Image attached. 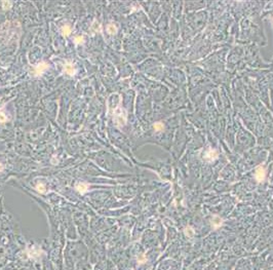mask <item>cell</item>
Listing matches in <instances>:
<instances>
[{
    "mask_svg": "<svg viewBox=\"0 0 273 270\" xmlns=\"http://www.w3.org/2000/svg\"><path fill=\"white\" fill-rule=\"evenodd\" d=\"M113 120L115 124L119 128L125 125L126 123V111L123 108L118 107L117 109L113 112Z\"/></svg>",
    "mask_w": 273,
    "mask_h": 270,
    "instance_id": "obj_1",
    "label": "cell"
},
{
    "mask_svg": "<svg viewBox=\"0 0 273 270\" xmlns=\"http://www.w3.org/2000/svg\"><path fill=\"white\" fill-rule=\"evenodd\" d=\"M120 103H121V98L118 94H112L111 96L108 98L107 101V106H108V111L109 113L113 114V112L119 107Z\"/></svg>",
    "mask_w": 273,
    "mask_h": 270,
    "instance_id": "obj_2",
    "label": "cell"
},
{
    "mask_svg": "<svg viewBox=\"0 0 273 270\" xmlns=\"http://www.w3.org/2000/svg\"><path fill=\"white\" fill-rule=\"evenodd\" d=\"M265 177H266V171H265V168H263L262 166H258L256 170V174H255L256 180L258 181V182H262L265 179Z\"/></svg>",
    "mask_w": 273,
    "mask_h": 270,
    "instance_id": "obj_3",
    "label": "cell"
},
{
    "mask_svg": "<svg viewBox=\"0 0 273 270\" xmlns=\"http://www.w3.org/2000/svg\"><path fill=\"white\" fill-rule=\"evenodd\" d=\"M49 68V65H47L46 63H40V64H38L37 66H35L34 67V75L35 76H38V75H40L41 73H43L45 70Z\"/></svg>",
    "mask_w": 273,
    "mask_h": 270,
    "instance_id": "obj_4",
    "label": "cell"
},
{
    "mask_svg": "<svg viewBox=\"0 0 273 270\" xmlns=\"http://www.w3.org/2000/svg\"><path fill=\"white\" fill-rule=\"evenodd\" d=\"M204 159L208 161H214L215 159L218 157V152L214 149H208L205 153H204Z\"/></svg>",
    "mask_w": 273,
    "mask_h": 270,
    "instance_id": "obj_5",
    "label": "cell"
},
{
    "mask_svg": "<svg viewBox=\"0 0 273 270\" xmlns=\"http://www.w3.org/2000/svg\"><path fill=\"white\" fill-rule=\"evenodd\" d=\"M223 224V219L220 218L219 216H214L212 219V226L214 227V228H219V227H221Z\"/></svg>",
    "mask_w": 273,
    "mask_h": 270,
    "instance_id": "obj_6",
    "label": "cell"
},
{
    "mask_svg": "<svg viewBox=\"0 0 273 270\" xmlns=\"http://www.w3.org/2000/svg\"><path fill=\"white\" fill-rule=\"evenodd\" d=\"M64 72L67 73L68 75L73 76L75 74V69H74L73 65L71 63H66L65 66H64Z\"/></svg>",
    "mask_w": 273,
    "mask_h": 270,
    "instance_id": "obj_7",
    "label": "cell"
},
{
    "mask_svg": "<svg viewBox=\"0 0 273 270\" xmlns=\"http://www.w3.org/2000/svg\"><path fill=\"white\" fill-rule=\"evenodd\" d=\"M76 190L79 193H85L88 190V185L86 183H78L76 185Z\"/></svg>",
    "mask_w": 273,
    "mask_h": 270,
    "instance_id": "obj_8",
    "label": "cell"
},
{
    "mask_svg": "<svg viewBox=\"0 0 273 270\" xmlns=\"http://www.w3.org/2000/svg\"><path fill=\"white\" fill-rule=\"evenodd\" d=\"M91 30H93L94 32H101L102 31V26L101 24L99 23V22L95 21L93 23V25H91Z\"/></svg>",
    "mask_w": 273,
    "mask_h": 270,
    "instance_id": "obj_9",
    "label": "cell"
},
{
    "mask_svg": "<svg viewBox=\"0 0 273 270\" xmlns=\"http://www.w3.org/2000/svg\"><path fill=\"white\" fill-rule=\"evenodd\" d=\"M107 31L109 34L113 35V34H115L116 32H117V27H116L114 24H109V25L107 26Z\"/></svg>",
    "mask_w": 273,
    "mask_h": 270,
    "instance_id": "obj_10",
    "label": "cell"
},
{
    "mask_svg": "<svg viewBox=\"0 0 273 270\" xmlns=\"http://www.w3.org/2000/svg\"><path fill=\"white\" fill-rule=\"evenodd\" d=\"M62 32H63V35L67 37V36H69L70 34H71V32H72L71 27H70L69 25H65L63 28H62Z\"/></svg>",
    "mask_w": 273,
    "mask_h": 270,
    "instance_id": "obj_11",
    "label": "cell"
},
{
    "mask_svg": "<svg viewBox=\"0 0 273 270\" xmlns=\"http://www.w3.org/2000/svg\"><path fill=\"white\" fill-rule=\"evenodd\" d=\"M184 233H185V235L188 237V238H191V237H193V235H194L193 229H192L191 227H189V226L186 227V229L184 230Z\"/></svg>",
    "mask_w": 273,
    "mask_h": 270,
    "instance_id": "obj_12",
    "label": "cell"
},
{
    "mask_svg": "<svg viewBox=\"0 0 273 270\" xmlns=\"http://www.w3.org/2000/svg\"><path fill=\"white\" fill-rule=\"evenodd\" d=\"M36 189H37V191L40 193L46 192V189H45V186H44L43 183H38V184L36 185Z\"/></svg>",
    "mask_w": 273,
    "mask_h": 270,
    "instance_id": "obj_13",
    "label": "cell"
},
{
    "mask_svg": "<svg viewBox=\"0 0 273 270\" xmlns=\"http://www.w3.org/2000/svg\"><path fill=\"white\" fill-rule=\"evenodd\" d=\"M153 128H154V130H157V132H161V130H163L164 125L162 122H156V123H154Z\"/></svg>",
    "mask_w": 273,
    "mask_h": 270,
    "instance_id": "obj_14",
    "label": "cell"
},
{
    "mask_svg": "<svg viewBox=\"0 0 273 270\" xmlns=\"http://www.w3.org/2000/svg\"><path fill=\"white\" fill-rule=\"evenodd\" d=\"M6 120H7V116L5 115V113L2 110H0V122H5Z\"/></svg>",
    "mask_w": 273,
    "mask_h": 270,
    "instance_id": "obj_15",
    "label": "cell"
},
{
    "mask_svg": "<svg viewBox=\"0 0 273 270\" xmlns=\"http://www.w3.org/2000/svg\"><path fill=\"white\" fill-rule=\"evenodd\" d=\"M11 1H3V2H2V7H3V9H4V11L11 8Z\"/></svg>",
    "mask_w": 273,
    "mask_h": 270,
    "instance_id": "obj_16",
    "label": "cell"
},
{
    "mask_svg": "<svg viewBox=\"0 0 273 270\" xmlns=\"http://www.w3.org/2000/svg\"><path fill=\"white\" fill-rule=\"evenodd\" d=\"M75 43L79 44V43H83V37L81 36H78V37L75 38Z\"/></svg>",
    "mask_w": 273,
    "mask_h": 270,
    "instance_id": "obj_17",
    "label": "cell"
},
{
    "mask_svg": "<svg viewBox=\"0 0 273 270\" xmlns=\"http://www.w3.org/2000/svg\"><path fill=\"white\" fill-rule=\"evenodd\" d=\"M2 170H3V166H2L1 164H0V172H1Z\"/></svg>",
    "mask_w": 273,
    "mask_h": 270,
    "instance_id": "obj_18",
    "label": "cell"
}]
</instances>
